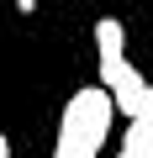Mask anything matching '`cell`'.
<instances>
[{
	"label": "cell",
	"instance_id": "4",
	"mask_svg": "<svg viewBox=\"0 0 153 158\" xmlns=\"http://www.w3.org/2000/svg\"><path fill=\"white\" fill-rule=\"evenodd\" d=\"M0 158H16V153H11V142H6V137H0Z\"/></svg>",
	"mask_w": 153,
	"mask_h": 158
},
{
	"label": "cell",
	"instance_id": "3",
	"mask_svg": "<svg viewBox=\"0 0 153 158\" xmlns=\"http://www.w3.org/2000/svg\"><path fill=\"white\" fill-rule=\"evenodd\" d=\"M11 6H16L21 16H32V11H37V0H11Z\"/></svg>",
	"mask_w": 153,
	"mask_h": 158
},
{
	"label": "cell",
	"instance_id": "5",
	"mask_svg": "<svg viewBox=\"0 0 153 158\" xmlns=\"http://www.w3.org/2000/svg\"><path fill=\"white\" fill-rule=\"evenodd\" d=\"M116 158H127V153H116Z\"/></svg>",
	"mask_w": 153,
	"mask_h": 158
},
{
	"label": "cell",
	"instance_id": "2",
	"mask_svg": "<svg viewBox=\"0 0 153 158\" xmlns=\"http://www.w3.org/2000/svg\"><path fill=\"white\" fill-rule=\"evenodd\" d=\"M121 153H127V158H153V111H142V116H127Z\"/></svg>",
	"mask_w": 153,
	"mask_h": 158
},
{
	"label": "cell",
	"instance_id": "1",
	"mask_svg": "<svg viewBox=\"0 0 153 158\" xmlns=\"http://www.w3.org/2000/svg\"><path fill=\"white\" fill-rule=\"evenodd\" d=\"M95 58H100V85H106V90L127 85V79L137 74L132 58H127V27H121L116 16H100V21H95Z\"/></svg>",
	"mask_w": 153,
	"mask_h": 158
}]
</instances>
